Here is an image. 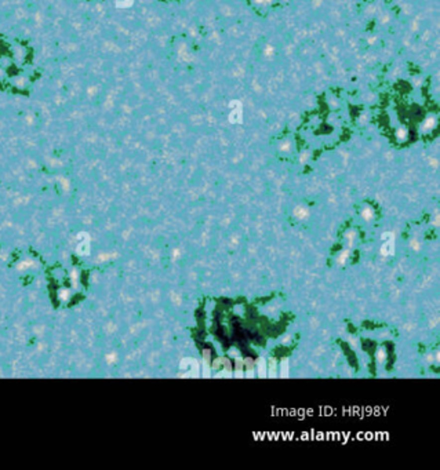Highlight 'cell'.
Instances as JSON below:
<instances>
[{"label": "cell", "mask_w": 440, "mask_h": 470, "mask_svg": "<svg viewBox=\"0 0 440 470\" xmlns=\"http://www.w3.org/2000/svg\"><path fill=\"white\" fill-rule=\"evenodd\" d=\"M282 370H283V376H286V375H287V362H283V368H282Z\"/></svg>", "instance_id": "3"}, {"label": "cell", "mask_w": 440, "mask_h": 470, "mask_svg": "<svg viewBox=\"0 0 440 470\" xmlns=\"http://www.w3.org/2000/svg\"><path fill=\"white\" fill-rule=\"evenodd\" d=\"M348 253H349V251H346V253L342 254V255H341V258H339V262H341V264H342V262H344L345 259H346V257H348Z\"/></svg>", "instance_id": "4"}, {"label": "cell", "mask_w": 440, "mask_h": 470, "mask_svg": "<svg viewBox=\"0 0 440 470\" xmlns=\"http://www.w3.org/2000/svg\"><path fill=\"white\" fill-rule=\"evenodd\" d=\"M381 253L384 254V255H392L393 254V239L389 240L388 244H385L384 247H382V251Z\"/></svg>", "instance_id": "1"}, {"label": "cell", "mask_w": 440, "mask_h": 470, "mask_svg": "<svg viewBox=\"0 0 440 470\" xmlns=\"http://www.w3.org/2000/svg\"><path fill=\"white\" fill-rule=\"evenodd\" d=\"M363 215H364V218L370 219V218L373 217V212H371V210H370V208H366V210L363 211Z\"/></svg>", "instance_id": "2"}]
</instances>
